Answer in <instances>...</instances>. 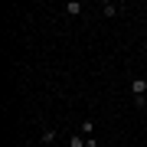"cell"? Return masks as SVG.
Returning a JSON list of instances; mask_svg holds the SVG:
<instances>
[{
  "label": "cell",
  "instance_id": "1",
  "mask_svg": "<svg viewBox=\"0 0 147 147\" xmlns=\"http://www.w3.org/2000/svg\"><path fill=\"white\" fill-rule=\"evenodd\" d=\"M131 92H134V98H144V92H147V82H144V79H134V82H131Z\"/></svg>",
  "mask_w": 147,
  "mask_h": 147
},
{
  "label": "cell",
  "instance_id": "2",
  "mask_svg": "<svg viewBox=\"0 0 147 147\" xmlns=\"http://www.w3.org/2000/svg\"><path fill=\"white\" fill-rule=\"evenodd\" d=\"M101 13H105L108 20H111V16H118L121 10H118V3H105V7H101Z\"/></svg>",
  "mask_w": 147,
  "mask_h": 147
},
{
  "label": "cell",
  "instance_id": "3",
  "mask_svg": "<svg viewBox=\"0 0 147 147\" xmlns=\"http://www.w3.org/2000/svg\"><path fill=\"white\" fill-rule=\"evenodd\" d=\"M85 141H88V137H82V134H75V137H69V147H85Z\"/></svg>",
  "mask_w": 147,
  "mask_h": 147
},
{
  "label": "cell",
  "instance_id": "4",
  "mask_svg": "<svg viewBox=\"0 0 147 147\" xmlns=\"http://www.w3.org/2000/svg\"><path fill=\"white\" fill-rule=\"evenodd\" d=\"M95 134V124L92 121H82V137H92Z\"/></svg>",
  "mask_w": 147,
  "mask_h": 147
},
{
  "label": "cell",
  "instance_id": "5",
  "mask_svg": "<svg viewBox=\"0 0 147 147\" xmlns=\"http://www.w3.org/2000/svg\"><path fill=\"white\" fill-rule=\"evenodd\" d=\"M65 13H69V16H79L82 7H79V3H65Z\"/></svg>",
  "mask_w": 147,
  "mask_h": 147
},
{
  "label": "cell",
  "instance_id": "6",
  "mask_svg": "<svg viewBox=\"0 0 147 147\" xmlns=\"http://www.w3.org/2000/svg\"><path fill=\"white\" fill-rule=\"evenodd\" d=\"M53 141H56V131H53V127H49V131L42 134V144H53Z\"/></svg>",
  "mask_w": 147,
  "mask_h": 147
},
{
  "label": "cell",
  "instance_id": "7",
  "mask_svg": "<svg viewBox=\"0 0 147 147\" xmlns=\"http://www.w3.org/2000/svg\"><path fill=\"white\" fill-rule=\"evenodd\" d=\"M85 147H98V141H95V137H88V141H85Z\"/></svg>",
  "mask_w": 147,
  "mask_h": 147
},
{
  "label": "cell",
  "instance_id": "8",
  "mask_svg": "<svg viewBox=\"0 0 147 147\" xmlns=\"http://www.w3.org/2000/svg\"><path fill=\"white\" fill-rule=\"evenodd\" d=\"M105 147H115V144H105Z\"/></svg>",
  "mask_w": 147,
  "mask_h": 147
},
{
  "label": "cell",
  "instance_id": "9",
  "mask_svg": "<svg viewBox=\"0 0 147 147\" xmlns=\"http://www.w3.org/2000/svg\"><path fill=\"white\" fill-rule=\"evenodd\" d=\"M144 118H147V111H144Z\"/></svg>",
  "mask_w": 147,
  "mask_h": 147
}]
</instances>
